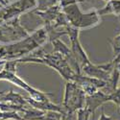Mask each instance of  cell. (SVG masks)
<instances>
[{"instance_id":"cell-6","label":"cell","mask_w":120,"mask_h":120,"mask_svg":"<svg viewBox=\"0 0 120 120\" xmlns=\"http://www.w3.org/2000/svg\"><path fill=\"white\" fill-rule=\"evenodd\" d=\"M114 64H115L114 60L105 64H93L91 62H89L81 68V72L86 74V76L97 78L108 82L109 77H111Z\"/></svg>"},{"instance_id":"cell-4","label":"cell","mask_w":120,"mask_h":120,"mask_svg":"<svg viewBox=\"0 0 120 120\" xmlns=\"http://www.w3.org/2000/svg\"><path fill=\"white\" fill-rule=\"evenodd\" d=\"M19 17L0 24V44L6 45L14 43L30 35L27 30L21 26Z\"/></svg>"},{"instance_id":"cell-9","label":"cell","mask_w":120,"mask_h":120,"mask_svg":"<svg viewBox=\"0 0 120 120\" xmlns=\"http://www.w3.org/2000/svg\"><path fill=\"white\" fill-rule=\"evenodd\" d=\"M62 11V8L59 4L55 5L51 8H49L45 11H32V13H35L37 15H38L44 22V25H51L53 24L55 18L59 15V13Z\"/></svg>"},{"instance_id":"cell-13","label":"cell","mask_w":120,"mask_h":120,"mask_svg":"<svg viewBox=\"0 0 120 120\" xmlns=\"http://www.w3.org/2000/svg\"><path fill=\"white\" fill-rule=\"evenodd\" d=\"M68 115L64 112H55V111H48L45 112L43 116V120H65Z\"/></svg>"},{"instance_id":"cell-19","label":"cell","mask_w":120,"mask_h":120,"mask_svg":"<svg viewBox=\"0 0 120 120\" xmlns=\"http://www.w3.org/2000/svg\"><path fill=\"white\" fill-rule=\"evenodd\" d=\"M99 120H112V117L108 116L105 113L104 108H102V109H101V115H100V117H99Z\"/></svg>"},{"instance_id":"cell-20","label":"cell","mask_w":120,"mask_h":120,"mask_svg":"<svg viewBox=\"0 0 120 120\" xmlns=\"http://www.w3.org/2000/svg\"><path fill=\"white\" fill-rule=\"evenodd\" d=\"M3 92H4V91H0V95H1V94H2Z\"/></svg>"},{"instance_id":"cell-15","label":"cell","mask_w":120,"mask_h":120,"mask_svg":"<svg viewBox=\"0 0 120 120\" xmlns=\"http://www.w3.org/2000/svg\"><path fill=\"white\" fill-rule=\"evenodd\" d=\"M22 120V117L20 114H18L17 112H4L0 111V120Z\"/></svg>"},{"instance_id":"cell-14","label":"cell","mask_w":120,"mask_h":120,"mask_svg":"<svg viewBox=\"0 0 120 120\" xmlns=\"http://www.w3.org/2000/svg\"><path fill=\"white\" fill-rule=\"evenodd\" d=\"M112 49L113 58H116L120 55V34H118L116 37H114L112 39H108Z\"/></svg>"},{"instance_id":"cell-21","label":"cell","mask_w":120,"mask_h":120,"mask_svg":"<svg viewBox=\"0 0 120 120\" xmlns=\"http://www.w3.org/2000/svg\"><path fill=\"white\" fill-rule=\"evenodd\" d=\"M118 16H119V17H120V15H118Z\"/></svg>"},{"instance_id":"cell-7","label":"cell","mask_w":120,"mask_h":120,"mask_svg":"<svg viewBox=\"0 0 120 120\" xmlns=\"http://www.w3.org/2000/svg\"><path fill=\"white\" fill-rule=\"evenodd\" d=\"M108 102H109V94L106 93L105 91H102L101 89H98L93 94L86 96L85 107L91 112L92 119H93L96 109Z\"/></svg>"},{"instance_id":"cell-3","label":"cell","mask_w":120,"mask_h":120,"mask_svg":"<svg viewBox=\"0 0 120 120\" xmlns=\"http://www.w3.org/2000/svg\"><path fill=\"white\" fill-rule=\"evenodd\" d=\"M86 96L85 91L75 82H66L63 107L68 116L76 112L79 109L85 107Z\"/></svg>"},{"instance_id":"cell-17","label":"cell","mask_w":120,"mask_h":120,"mask_svg":"<svg viewBox=\"0 0 120 120\" xmlns=\"http://www.w3.org/2000/svg\"><path fill=\"white\" fill-rule=\"evenodd\" d=\"M76 113H77V120H89V118L91 116V112L86 107L79 109L76 112Z\"/></svg>"},{"instance_id":"cell-1","label":"cell","mask_w":120,"mask_h":120,"mask_svg":"<svg viewBox=\"0 0 120 120\" xmlns=\"http://www.w3.org/2000/svg\"><path fill=\"white\" fill-rule=\"evenodd\" d=\"M48 41L49 37L47 29L45 26H43L20 41L3 45L5 52L4 61L17 60L25 57L38 48L42 47Z\"/></svg>"},{"instance_id":"cell-10","label":"cell","mask_w":120,"mask_h":120,"mask_svg":"<svg viewBox=\"0 0 120 120\" xmlns=\"http://www.w3.org/2000/svg\"><path fill=\"white\" fill-rule=\"evenodd\" d=\"M97 13L100 16L107 15H120V0H109L103 8L97 10Z\"/></svg>"},{"instance_id":"cell-18","label":"cell","mask_w":120,"mask_h":120,"mask_svg":"<svg viewBox=\"0 0 120 120\" xmlns=\"http://www.w3.org/2000/svg\"><path fill=\"white\" fill-rule=\"evenodd\" d=\"M58 2H59V5L61 6V8H64V7H66L68 5L81 2V0H58Z\"/></svg>"},{"instance_id":"cell-2","label":"cell","mask_w":120,"mask_h":120,"mask_svg":"<svg viewBox=\"0 0 120 120\" xmlns=\"http://www.w3.org/2000/svg\"><path fill=\"white\" fill-rule=\"evenodd\" d=\"M62 11L66 15L69 24L78 28L79 30L93 28L101 21L97 10H93L88 13H83L79 8L78 3L64 7L62 8Z\"/></svg>"},{"instance_id":"cell-16","label":"cell","mask_w":120,"mask_h":120,"mask_svg":"<svg viewBox=\"0 0 120 120\" xmlns=\"http://www.w3.org/2000/svg\"><path fill=\"white\" fill-rule=\"evenodd\" d=\"M109 102L114 103L118 107L120 113V87H117L112 93H109Z\"/></svg>"},{"instance_id":"cell-8","label":"cell","mask_w":120,"mask_h":120,"mask_svg":"<svg viewBox=\"0 0 120 120\" xmlns=\"http://www.w3.org/2000/svg\"><path fill=\"white\" fill-rule=\"evenodd\" d=\"M0 102H6L11 105H14V106L19 108L21 111L23 109V108L29 106L25 97H23L22 95L18 94V93L14 92L13 90H10L9 92H3L0 95Z\"/></svg>"},{"instance_id":"cell-11","label":"cell","mask_w":120,"mask_h":120,"mask_svg":"<svg viewBox=\"0 0 120 120\" xmlns=\"http://www.w3.org/2000/svg\"><path fill=\"white\" fill-rule=\"evenodd\" d=\"M20 112H22V120H43V116L45 114V112L35 109L30 105L23 108Z\"/></svg>"},{"instance_id":"cell-5","label":"cell","mask_w":120,"mask_h":120,"mask_svg":"<svg viewBox=\"0 0 120 120\" xmlns=\"http://www.w3.org/2000/svg\"><path fill=\"white\" fill-rule=\"evenodd\" d=\"M64 30L66 32V35L69 37V39H70V42H71V47H70L71 52L76 60L78 65L80 66V68H82L85 64L90 62V60L87 57L85 49L83 48L81 42H80V39H79L80 30L70 24L67 25L64 28Z\"/></svg>"},{"instance_id":"cell-12","label":"cell","mask_w":120,"mask_h":120,"mask_svg":"<svg viewBox=\"0 0 120 120\" xmlns=\"http://www.w3.org/2000/svg\"><path fill=\"white\" fill-rule=\"evenodd\" d=\"M58 4V0H37V6L33 11H45Z\"/></svg>"}]
</instances>
